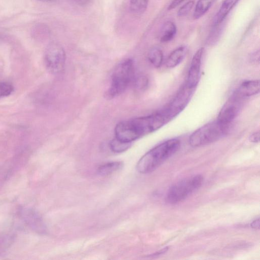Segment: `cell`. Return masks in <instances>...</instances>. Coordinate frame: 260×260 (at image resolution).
Returning <instances> with one entry per match:
<instances>
[{
    "label": "cell",
    "instance_id": "cell-2",
    "mask_svg": "<svg viewBox=\"0 0 260 260\" xmlns=\"http://www.w3.org/2000/svg\"><path fill=\"white\" fill-rule=\"evenodd\" d=\"M180 142L171 139L163 142L146 152L138 161L136 169L142 174L149 173L158 168L179 149Z\"/></svg>",
    "mask_w": 260,
    "mask_h": 260
},
{
    "label": "cell",
    "instance_id": "cell-28",
    "mask_svg": "<svg viewBox=\"0 0 260 260\" xmlns=\"http://www.w3.org/2000/svg\"><path fill=\"white\" fill-rule=\"evenodd\" d=\"M250 226L255 229H259V218H257L254 220L251 223Z\"/></svg>",
    "mask_w": 260,
    "mask_h": 260
},
{
    "label": "cell",
    "instance_id": "cell-27",
    "mask_svg": "<svg viewBox=\"0 0 260 260\" xmlns=\"http://www.w3.org/2000/svg\"><path fill=\"white\" fill-rule=\"evenodd\" d=\"M78 5L85 6H87L92 3V0H74Z\"/></svg>",
    "mask_w": 260,
    "mask_h": 260
},
{
    "label": "cell",
    "instance_id": "cell-29",
    "mask_svg": "<svg viewBox=\"0 0 260 260\" xmlns=\"http://www.w3.org/2000/svg\"><path fill=\"white\" fill-rule=\"evenodd\" d=\"M39 1H42V2H48V1H51L52 0H39Z\"/></svg>",
    "mask_w": 260,
    "mask_h": 260
},
{
    "label": "cell",
    "instance_id": "cell-4",
    "mask_svg": "<svg viewBox=\"0 0 260 260\" xmlns=\"http://www.w3.org/2000/svg\"><path fill=\"white\" fill-rule=\"evenodd\" d=\"M230 125L222 123L217 120L205 124L190 135L189 144L192 147H197L216 142L228 134Z\"/></svg>",
    "mask_w": 260,
    "mask_h": 260
},
{
    "label": "cell",
    "instance_id": "cell-16",
    "mask_svg": "<svg viewBox=\"0 0 260 260\" xmlns=\"http://www.w3.org/2000/svg\"><path fill=\"white\" fill-rule=\"evenodd\" d=\"M214 0H199L196 5L193 14L194 19L202 17L211 7Z\"/></svg>",
    "mask_w": 260,
    "mask_h": 260
},
{
    "label": "cell",
    "instance_id": "cell-26",
    "mask_svg": "<svg viewBox=\"0 0 260 260\" xmlns=\"http://www.w3.org/2000/svg\"><path fill=\"white\" fill-rule=\"evenodd\" d=\"M184 0H173L172 2L170 4L168 9L169 10H171L174 9L178 6L181 3H182Z\"/></svg>",
    "mask_w": 260,
    "mask_h": 260
},
{
    "label": "cell",
    "instance_id": "cell-13",
    "mask_svg": "<svg viewBox=\"0 0 260 260\" xmlns=\"http://www.w3.org/2000/svg\"><path fill=\"white\" fill-rule=\"evenodd\" d=\"M187 52L186 46H180L173 51L168 56L166 65L169 68H173L180 63L185 57Z\"/></svg>",
    "mask_w": 260,
    "mask_h": 260
},
{
    "label": "cell",
    "instance_id": "cell-25",
    "mask_svg": "<svg viewBox=\"0 0 260 260\" xmlns=\"http://www.w3.org/2000/svg\"><path fill=\"white\" fill-rule=\"evenodd\" d=\"M249 140L252 143H258L259 141V132H254L251 134L249 138Z\"/></svg>",
    "mask_w": 260,
    "mask_h": 260
},
{
    "label": "cell",
    "instance_id": "cell-21",
    "mask_svg": "<svg viewBox=\"0 0 260 260\" xmlns=\"http://www.w3.org/2000/svg\"><path fill=\"white\" fill-rule=\"evenodd\" d=\"M194 4L192 0L189 1L184 4L177 12V15L179 17L184 16L187 15L191 10Z\"/></svg>",
    "mask_w": 260,
    "mask_h": 260
},
{
    "label": "cell",
    "instance_id": "cell-23",
    "mask_svg": "<svg viewBox=\"0 0 260 260\" xmlns=\"http://www.w3.org/2000/svg\"><path fill=\"white\" fill-rule=\"evenodd\" d=\"M136 87L140 89H144L148 84V80L145 76H141L135 79Z\"/></svg>",
    "mask_w": 260,
    "mask_h": 260
},
{
    "label": "cell",
    "instance_id": "cell-1",
    "mask_svg": "<svg viewBox=\"0 0 260 260\" xmlns=\"http://www.w3.org/2000/svg\"><path fill=\"white\" fill-rule=\"evenodd\" d=\"M168 122L160 110L150 115L122 121L115 126V138L124 142L131 143L155 132Z\"/></svg>",
    "mask_w": 260,
    "mask_h": 260
},
{
    "label": "cell",
    "instance_id": "cell-10",
    "mask_svg": "<svg viewBox=\"0 0 260 260\" xmlns=\"http://www.w3.org/2000/svg\"><path fill=\"white\" fill-rule=\"evenodd\" d=\"M203 53L204 48H200L192 57L185 83L189 87L195 88L198 84Z\"/></svg>",
    "mask_w": 260,
    "mask_h": 260
},
{
    "label": "cell",
    "instance_id": "cell-18",
    "mask_svg": "<svg viewBox=\"0 0 260 260\" xmlns=\"http://www.w3.org/2000/svg\"><path fill=\"white\" fill-rule=\"evenodd\" d=\"M149 0H131L130 9L135 14H141L147 9Z\"/></svg>",
    "mask_w": 260,
    "mask_h": 260
},
{
    "label": "cell",
    "instance_id": "cell-17",
    "mask_svg": "<svg viewBox=\"0 0 260 260\" xmlns=\"http://www.w3.org/2000/svg\"><path fill=\"white\" fill-rule=\"evenodd\" d=\"M148 58L154 67L159 68L161 66L163 61L162 52L159 48H152L148 53Z\"/></svg>",
    "mask_w": 260,
    "mask_h": 260
},
{
    "label": "cell",
    "instance_id": "cell-24",
    "mask_svg": "<svg viewBox=\"0 0 260 260\" xmlns=\"http://www.w3.org/2000/svg\"><path fill=\"white\" fill-rule=\"evenodd\" d=\"M250 60L253 63H259V51L257 50L251 54Z\"/></svg>",
    "mask_w": 260,
    "mask_h": 260
},
{
    "label": "cell",
    "instance_id": "cell-11",
    "mask_svg": "<svg viewBox=\"0 0 260 260\" xmlns=\"http://www.w3.org/2000/svg\"><path fill=\"white\" fill-rule=\"evenodd\" d=\"M235 92L244 99L257 94L259 92V80H255L244 81L241 84Z\"/></svg>",
    "mask_w": 260,
    "mask_h": 260
},
{
    "label": "cell",
    "instance_id": "cell-9",
    "mask_svg": "<svg viewBox=\"0 0 260 260\" xmlns=\"http://www.w3.org/2000/svg\"><path fill=\"white\" fill-rule=\"evenodd\" d=\"M19 212L22 220L32 230L41 234L46 233L45 223L36 210L30 208H21Z\"/></svg>",
    "mask_w": 260,
    "mask_h": 260
},
{
    "label": "cell",
    "instance_id": "cell-8",
    "mask_svg": "<svg viewBox=\"0 0 260 260\" xmlns=\"http://www.w3.org/2000/svg\"><path fill=\"white\" fill-rule=\"evenodd\" d=\"M243 99L234 92L221 109L217 120L222 123L231 124L238 115L242 107Z\"/></svg>",
    "mask_w": 260,
    "mask_h": 260
},
{
    "label": "cell",
    "instance_id": "cell-7",
    "mask_svg": "<svg viewBox=\"0 0 260 260\" xmlns=\"http://www.w3.org/2000/svg\"><path fill=\"white\" fill-rule=\"evenodd\" d=\"M44 59L48 70L53 74H58L64 68L66 59L65 51L59 44L52 43L46 48Z\"/></svg>",
    "mask_w": 260,
    "mask_h": 260
},
{
    "label": "cell",
    "instance_id": "cell-14",
    "mask_svg": "<svg viewBox=\"0 0 260 260\" xmlns=\"http://www.w3.org/2000/svg\"><path fill=\"white\" fill-rule=\"evenodd\" d=\"M177 32L176 25L172 21L165 23L161 29L160 40L161 42H168L171 41Z\"/></svg>",
    "mask_w": 260,
    "mask_h": 260
},
{
    "label": "cell",
    "instance_id": "cell-3",
    "mask_svg": "<svg viewBox=\"0 0 260 260\" xmlns=\"http://www.w3.org/2000/svg\"><path fill=\"white\" fill-rule=\"evenodd\" d=\"M134 63L132 59H126L119 63L112 72L110 87L105 96L108 99L122 93L134 78Z\"/></svg>",
    "mask_w": 260,
    "mask_h": 260
},
{
    "label": "cell",
    "instance_id": "cell-22",
    "mask_svg": "<svg viewBox=\"0 0 260 260\" xmlns=\"http://www.w3.org/2000/svg\"><path fill=\"white\" fill-rule=\"evenodd\" d=\"M13 91V86L9 83H0V98L10 95Z\"/></svg>",
    "mask_w": 260,
    "mask_h": 260
},
{
    "label": "cell",
    "instance_id": "cell-6",
    "mask_svg": "<svg viewBox=\"0 0 260 260\" xmlns=\"http://www.w3.org/2000/svg\"><path fill=\"white\" fill-rule=\"evenodd\" d=\"M195 88L185 84L175 95L172 101L160 111L171 121L179 114L187 106Z\"/></svg>",
    "mask_w": 260,
    "mask_h": 260
},
{
    "label": "cell",
    "instance_id": "cell-20",
    "mask_svg": "<svg viewBox=\"0 0 260 260\" xmlns=\"http://www.w3.org/2000/svg\"><path fill=\"white\" fill-rule=\"evenodd\" d=\"M131 143L121 141L115 138L110 142V148L112 151L120 153L127 150L130 147Z\"/></svg>",
    "mask_w": 260,
    "mask_h": 260
},
{
    "label": "cell",
    "instance_id": "cell-5",
    "mask_svg": "<svg viewBox=\"0 0 260 260\" xmlns=\"http://www.w3.org/2000/svg\"><path fill=\"white\" fill-rule=\"evenodd\" d=\"M203 180L202 175H197L179 181L168 190L166 197V202L174 204L182 201L198 190Z\"/></svg>",
    "mask_w": 260,
    "mask_h": 260
},
{
    "label": "cell",
    "instance_id": "cell-15",
    "mask_svg": "<svg viewBox=\"0 0 260 260\" xmlns=\"http://www.w3.org/2000/svg\"><path fill=\"white\" fill-rule=\"evenodd\" d=\"M123 167V163L120 161H111L101 165L97 172L101 176L110 175L119 170Z\"/></svg>",
    "mask_w": 260,
    "mask_h": 260
},
{
    "label": "cell",
    "instance_id": "cell-12",
    "mask_svg": "<svg viewBox=\"0 0 260 260\" xmlns=\"http://www.w3.org/2000/svg\"><path fill=\"white\" fill-rule=\"evenodd\" d=\"M240 0H224L218 12L214 17V25L220 24Z\"/></svg>",
    "mask_w": 260,
    "mask_h": 260
},
{
    "label": "cell",
    "instance_id": "cell-19",
    "mask_svg": "<svg viewBox=\"0 0 260 260\" xmlns=\"http://www.w3.org/2000/svg\"><path fill=\"white\" fill-rule=\"evenodd\" d=\"M14 236L11 234H0V254L5 252L13 244Z\"/></svg>",
    "mask_w": 260,
    "mask_h": 260
}]
</instances>
